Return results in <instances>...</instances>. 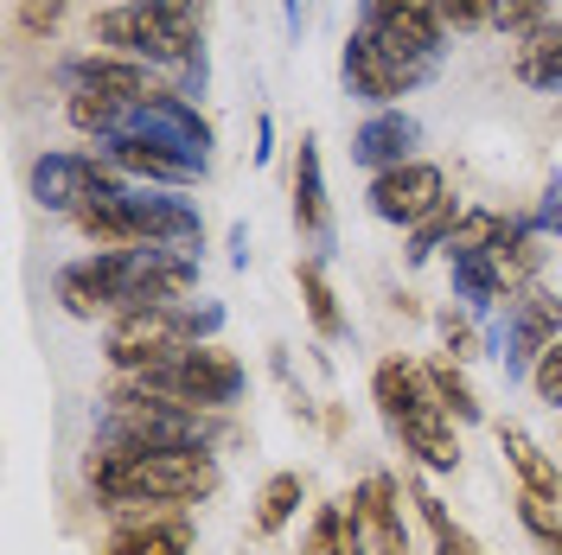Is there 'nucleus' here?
I'll use <instances>...</instances> for the list:
<instances>
[{"label":"nucleus","mask_w":562,"mask_h":555,"mask_svg":"<svg viewBox=\"0 0 562 555\" xmlns=\"http://www.w3.org/2000/svg\"><path fill=\"white\" fill-rule=\"evenodd\" d=\"M192 256L179 249H97L58 275V301L77 319H122L140 307H167L192 294Z\"/></svg>","instance_id":"nucleus-1"},{"label":"nucleus","mask_w":562,"mask_h":555,"mask_svg":"<svg viewBox=\"0 0 562 555\" xmlns=\"http://www.w3.org/2000/svg\"><path fill=\"white\" fill-rule=\"evenodd\" d=\"M83 479L103 498V511H135V505H167V511H192L199 498L217 491V460L211 448H115V441H90L83 453Z\"/></svg>","instance_id":"nucleus-2"},{"label":"nucleus","mask_w":562,"mask_h":555,"mask_svg":"<svg viewBox=\"0 0 562 555\" xmlns=\"http://www.w3.org/2000/svg\"><path fill=\"white\" fill-rule=\"evenodd\" d=\"M199 26H205V0H115L90 20V33L103 38L115 58H135L154 70H199L205 77V52H199Z\"/></svg>","instance_id":"nucleus-3"},{"label":"nucleus","mask_w":562,"mask_h":555,"mask_svg":"<svg viewBox=\"0 0 562 555\" xmlns=\"http://www.w3.org/2000/svg\"><path fill=\"white\" fill-rule=\"evenodd\" d=\"M371 403H378L384 428L416 453L428 473H454L460 466L454 421H448V409H441V396H435V383H428L422 364H409V358H384V364L371 371Z\"/></svg>","instance_id":"nucleus-4"},{"label":"nucleus","mask_w":562,"mask_h":555,"mask_svg":"<svg viewBox=\"0 0 562 555\" xmlns=\"http://www.w3.org/2000/svg\"><path fill=\"white\" fill-rule=\"evenodd\" d=\"M97 441H115V448H211V421L205 409H186V403H167V396H147L135 383H115L103 396V416H97Z\"/></svg>","instance_id":"nucleus-5"},{"label":"nucleus","mask_w":562,"mask_h":555,"mask_svg":"<svg viewBox=\"0 0 562 555\" xmlns=\"http://www.w3.org/2000/svg\"><path fill=\"white\" fill-rule=\"evenodd\" d=\"M135 383V389H147V396H167V403H186V409H231L237 396H244V364H237V351L211 346V339H199V346H179L167 351L160 364H147L140 377H122Z\"/></svg>","instance_id":"nucleus-6"},{"label":"nucleus","mask_w":562,"mask_h":555,"mask_svg":"<svg viewBox=\"0 0 562 555\" xmlns=\"http://www.w3.org/2000/svg\"><path fill=\"white\" fill-rule=\"evenodd\" d=\"M217 307H186V301H167V307H140V313H122L109 319V364L122 377H140L147 364H160L167 351L179 346H199L205 332H217Z\"/></svg>","instance_id":"nucleus-7"},{"label":"nucleus","mask_w":562,"mask_h":555,"mask_svg":"<svg viewBox=\"0 0 562 555\" xmlns=\"http://www.w3.org/2000/svg\"><path fill=\"white\" fill-rule=\"evenodd\" d=\"M428 77H435L428 58H409V52L384 45L371 26H358V33L346 38V83H351V97H364V103L390 109L396 97H409V90L428 83Z\"/></svg>","instance_id":"nucleus-8"},{"label":"nucleus","mask_w":562,"mask_h":555,"mask_svg":"<svg viewBox=\"0 0 562 555\" xmlns=\"http://www.w3.org/2000/svg\"><path fill=\"white\" fill-rule=\"evenodd\" d=\"M115 192H128V179H122V167L109 154H38L33 160V199L45 211L70 217L77 205L115 199Z\"/></svg>","instance_id":"nucleus-9"},{"label":"nucleus","mask_w":562,"mask_h":555,"mask_svg":"<svg viewBox=\"0 0 562 555\" xmlns=\"http://www.w3.org/2000/svg\"><path fill=\"white\" fill-rule=\"evenodd\" d=\"M562 339V294L550 287H512L505 294V371H530Z\"/></svg>","instance_id":"nucleus-10"},{"label":"nucleus","mask_w":562,"mask_h":555,"mask_svg":"<svg viewBox=\"0 0 562 555\" xmlns=\"http://www.w3.org/2000/svg\"><path fill=\"white\" fill-rule=\"evenodd\" d=\"M358 26H371L384 45L409 52V58L441 65V33H448L441 0H364V20Z\"/></svg>","instance_id":"nucleus-11"},{"label":"nucleus","mask_w":562,"mask_h":555,"mask_svg":"<svg viewBox=\"0 0 562 555\" xmlns=\"http://www.w3.org/2000/svg\"><path fill=\"white\" fill-rule=\"evenodd\" d=\"M115 530L97 555H192V511L167 505H135V511H109Z\"/></svg>","instance_id":"nucleus-12"},{"label":"nucleus","mask_w":562,"mask_h":555,"mask_svg":"<svg viewBox=\"0 0 562 555\" xmlns=\"http://www.w3.org/2000/svg\"><path fill=\"white\" fill-rule=\"evenodd\" d=\"M448 205V179L441 167H428V160H409V167H390V173L371 179V211L384 217V224H403V230H416L428 211Z\"/></svg>","instance_id":"nucleus-13"},{"label":"nucleus","mask_w":562,"mask_h":555,"mask_svg":"<svg viewBox=\"0 0 562 555\" xmlns=\"http://www.w3.org/2000/svg\"><path fill=\"white\" fill-rule=\"evenodd\" d=\"M122 135L160 140V147H173L179 160H192V167H205V154H211V122H205V115H199L192 103H186L179 90H160V97H147V103L135 109V122H128Z\"/></svg>","instance_id":"nucleus-14"},{"label":"nucleus","mask_w":562,"mask_h":555,"mask_svg":"<svg viewBox=\"0 0 562 555\" xmlns=\"http://www.w3.org/2000/svg\"><path fill=\"white\" fill-rule=\"evenodd\" d=\"M416 115H403V109H378L358 135H351V160L358 167H371V173H390V167H409L416 160Z\"/></svg>","instance_id":"nucleus-15"},{"label":"nucleus","mask_w":562,"mask_h":555,"mask_svg":"<svg viewBox=\"0 0 562 555\" xmlns=\"http://www.w3.org/2000/svg\"><path fill=\"white\" fill-rule=\"evenodd\" d=\"M358 498V518H364V536H371V555H409V530H403V491L390 473H371L364 486L351 491Z\"/></svg>","instance_id":"nucleus-16"},{"label":"nucleus","mask_w":562,"mask_h":555,"mask_svg":"<svg viewBox=\"0 0 562 555\" xmlns=\"http://www.w3.org/2000/svg\"><path fill=\"white\" fill-rule=\"evenodd\" d=\"M70 90H103V97H122V103H147V97H160V83H154V65H135V58H77L65 70Z\"/></svg>","instance_id":"nucleus-17"},{"label":"nucleus","mask_w":562,"mask_h":555,"mask_svg":"<svg viewBox=\"0 0 562 555\" xmlns=\"http://www.w3.org/2000/svg\"><path fill=\"white\" fill-rule=\"evenodd\" d=\"M498 448H505V466L518 473V491L562 505V466L537 448V434H530V428H518V421H498Z\"/></svg>","instance_id":"nucleus-18"},{"label":"nucleus","mask_w":562,"mask_h":555,"mask_svg":"<svg viewBox=\"0 0 562 555\" xmlns=\"http://www.w3.org/2000/svg\"><path fill=\"white\" fill-rule=\"evenodd\" d=\"M103 154L115 160V167H122V173L160 179V185H192V179L205 173V167L179 160L173 147H160V140H147V135H115V140H103Z\"/></svg>","instance_id":"nucleus-19"},{"label":"nucleus","mask_w":562,"mask_h":555,"mask_svg":"<svg viewBox=\"0 0 562 555\" xmlns=\"http://www.w3.org/2000/svg\"><path fill=\"white\" fill-rule=\"evenodd\" d=\"M301 555H371V536H364V518H358V498H333L319 505L307 536H301Z\"/></svg>","instance_id":"nucleus-20"},{"label":"nucleus","mask_w":562,"mask_h":555,"mask_svg":"<svg viewBox=\"0 0 562 555\" xmlns=\"http://www.w3.org/2000/svg\"><path fill=\"white\" fill-rule=\"evenodd\" d=\"M512 70L525 77L530 90H562V20L530 26V33L512 45Z\"/></svg>","instance_id":"nucleus-21"},{"label":"nucleus","mask_w":562,"mask_h":555,"mask_svg":"<svg viewBox=\"0 0 562 555\" xmlns=\"http://www.w3.org/2000/svg\"><path fill=\"white\" fill-rule=\"evenodd\" d=\"M448 269H454V301H467L473 313L498 307L512 287L498 275V262H492V249H448Z\"/></svg>","instance_id":"nucleus-22"},{"label":"nucleus","mask_w":562,"mask_h":555,"mask_svg":"<svg viewBox=\"0 0 562 555\" xmlns=\"http://www.w3.org/2000/svg\"><path fill=\"white\" fill-rule=\"evenodd\" d=\"M294 224L301 237L326 243V179H319V140L307 135L301 154H294Z\"/></svg>","instance_id":"nucleus-23"},{"label":"nucleus","mask_w":562,"mask_h":555,"mask_svg":"<svg viewBox=\"0 0 562 555\" xmlns=\"http://www.w3.org/2000/svg\"><path fill=\"white\" fill-rule=\"evenodd\" d=\"M301 498H307V479H301V473H269V479H262V491H256V536H276V530H288V523H294V511H301Z\"/></svg>","instance_id":"nucleus-24"},{"label":"nucleus","mask_w":562,"mask_h":555,"mask_svg":"<svg viewBox=\"0 0 562 555\" xmlns=\"http://www.w3.org/2000/svg\"><path fill=\"white\" fill-rule=\"evenodd\" d=\"M301 301H307V319H314L319 339H346V313H339V294H333V281L319 269V256L301 262Z\"/></svg>","instance_id":"nucleus-25"},{"label":"nucleus","mask_w":562,"mask_h":555,"mask_svg":"<svg viewBox=\"0 0 562 555\" xmlns=\"http://www.w3.org/2000/svg\"><path fill=\"white\" fill-rule=\"evenodd\" d=\"M428 383H435V396H441V409L454 421H480V396H473V383L460 377V358H435V364H422Z\"/></svg>","instance_id":"nucleus-26"},{"label":"nucleus","mask_w":562,"mask_h":555,"mask_svg":"<svg viewBox=\"0 0 562 555\" xmlns=\"http://www.w3.org/2000/svg\"><path fill=\"white\" fill-rule=\"evenodd\" d=\"M416 505H422V518H428V530H435V555H486L454 518H448V505H441L428 486H416Z\"/></svg>","instance_id":"nucleus-27"},{"label":"nucleus","mask_w":562,"mask_h":555,"mask_svg":"<svg viewBox=\"0 0 562 555\" xmlns=\"http://www.w3.org/2000/svg\"><path fill=\"white\" fill-rule=\"evenodd\" d=\"M460 217H467V211H460L454 199H448V205H441V211H428V217H422L416 230H409V262H428L435 249H448V243H454Z\"/></svg>","instance_id":"nucleus-28"},{"label":"nucleus","mask_w":562,"mask_h":555,"mask_svg":"<svg viewBox=\"0 0 562 555\" xmlns=\"http://www.w3.org/2000/svg\"><path fill=\"white\" fill-rule=\"evenodd\" d=\"M518 523H525L530 536L543 543V555H562V511L550 505V498H530V491H518Z\"/></svg>","instance_id":"nucleus-29"},{"label":"nucleus","mask_w":562,"mask_h":555,"mask_svg":"<svg viewBox=\"0 0 562 555\" xmlns=\"http://www.w3.org/2000/svg\"><path fill=\"white\" fill-rule=\"evenodd\" d=\"M492 7H498V20H492V26H505L512 38H525L530 26H543V20H550V0H492Z\"/></svg>","instance_id":"nucleus-30"},{"label":"nucleus","mask_w":562,"mask_h":555,"mask_svg":"<svg viewBox=\"0 0 562 555\" xmlns=\"http://www.w3.org/2000/svg\"><path fill=\"white\" fill-rule=\"evenodd\" d=\"M441 20H448L454 33H480V26L498 20V7H492V0H441Z\"/></svg>","instance_id":"nucleus-31"},{"label":"nucleus","mask_w":562,"mask_h":555,"mask_svg":"<svg viewBox=\"0 0 562 555\" xmlns=\"http://www.w3.org/2000/svg\"><path fill=\"white\" fill-rule=\"evenodd\" d=\"M530 389H537V396H543L550 409H557V403H562V339H557V346H550V351H543L537 364H530Z\"/></svg>","instance_id":"nucleus-32"},{"label":"nucleus","mask_w":562,"mask_h":555,"mask_svg":"<svg viewBox=\"0 0 562 555\" xmlns=\"http://www.w3.org/2000/svg\"><path fill=\"white\" fill-rule=\"evenodd\" d=\"M58 20H65V0H20V33H58Z\"/></svg>","instance_id":"nucleus-33"},{"label":"nucleus","mask_w":562,"mask_h":555,"mask_svg":"<svg viewBox=\"0 0 562 555\" xmlns=\"http://www.w3.org/2000/svg\"><path fill=\"white\" fill-rule=\"evenodd\" d=\"M441 332H448V358H473L480 351V332L467 313H441Z\"/></svg>","instance_id":"nucleus-34"},{"label":"nucleus","mask_w":562,"mask_h":555,"mask_svg":"<svg viewBox=\"0 0 562 555\" xmlns=\"http://www.w3.org/2000/svg\"><path fill=\"white\" fill-rule=\"evenodd\" d=\"M288 7V26H301V0H281Z\"/></svg>","instance_id":"nucleus-35"}]
</instances>
